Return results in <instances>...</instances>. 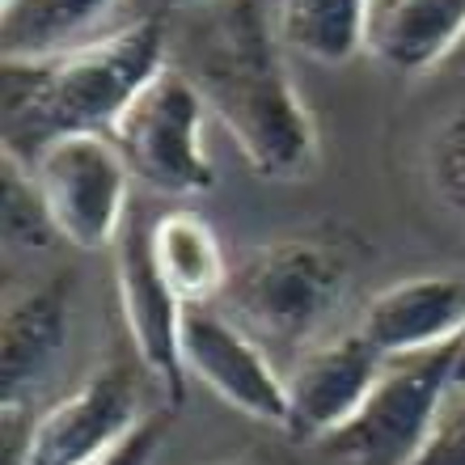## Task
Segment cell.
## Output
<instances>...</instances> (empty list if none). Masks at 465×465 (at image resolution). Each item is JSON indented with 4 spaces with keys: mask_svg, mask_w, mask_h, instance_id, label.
Instances as JSON below:
<instances>
[{
    "mask_svg": "<svg viewBox=\"0 0 465 465\" xmlns=\"http://www.w3.org/2000/svg\"><path fill=\"white\" fill-rule=\"evenodd\" d=\"M119 5L123 0H0L5 60H38L89 43Z\"/></svg>",
    "mask_w": 465,
    "mask_h": 465,
    "instance_id": "cell-15",
    "label": "cell"
},
{
    "mask_svg": "<svg viewBox=\"0 0 465 465\" xmlns=\"http://www.w3.org/2000/svg\"><path fill=\"white\" fill-rule=\"evenodd\" d=\"M347 296V262L318 237H280L258 245L229 275L224 305L258 343L305 347L339 313Z\"/></svg>",
    "mask_w": 465,
    "mask_h": 465,
    "instance_id": "cell-3",
    "label": "cell"
},
{
    "mask_svg": "<svg viewBox=\"0 0 465 465\" xmlns=\"http://www.w3.org/2000/svg\"><path fill=\"white\" fill-rule=\"evenodd\" d=\"M453 347L390 360L364 411L322 444L347 465H411L440 428L453 393Z\"/></svg>",
    "mask_w": 465,
    "mask_h": 465,
    "instance_id": "cell-5",
    "label": "cell"
},
{
    "mask_svg": "<svg viewBox=\"0 0 465 465\" xmlns=\"http://www.w3.org/2000/svg\"><path fill=\"white\" fill-rule=\"evenodd\" d=\"M355 331L385 360L453 347L465 334V275H415L368 301Z\"/></svg>",
    "mask_w": 465,
    "mask_h": 465,
    "instance_id": "cell-11",
    "label": "cell"
},
{
    "mask_svg": "<svg viewBox=\"0 0 465 465\" xmlns=\"http://www.w3.org/2000/svg\"><path fill=\"white\" fill-rule=\"evenodd\" d=\"M165 428H170V415H144V423H140L111 457H102L98 465H153Z\"/></svg>",
    "mask_w": 465,
    "mask_h": 465,
    "instance_id": "cell-20",
    "label": "cell"
},
{
    "mask_svg": "<svg viewBox=\"0 0 465 465\" xmlns=\"http://www.w3.org/2000/svg\"><path fill=\"white\" fill-rule=\"evenodd\" d=\"M22 165L35 178L60 242L106 250L123 237L132 170L111 135H60Z\"/></svg>",
    "mask_w": 465,
    "mask_h": 465,
    "instance_id": "cell-6",
    "label": "cell"
},
{
    "mask_svg": "<svg viewBox=\"0 0 465 465\" xmlns=\"http://www.w3.org/2000/svg\"><path fill=\"white\" fill-rule=\"evenodd\" d=\"M114 280H119V305L123 318H127V331H132L135 351H140V364L161 385L170 411H178L186 398V381H191L183 364L186 305L157 271L148 232L135 229V224H127L123 237L114 242Z\"/></svg>",
    "mask_w": 465,
    "mask_h": 465,
    "instance_id": "cell-9",
    "label": "cell"
},
{
    "mask_svg": "<svg viewBox=\"0 0 465 465\" xmlns=\"http://www.w3.org/2000/svg\"><path fill=\"white\" fill-rule=\"evenodd\" d=\"M191 81L254 173L283 183L313 170L318 127L292 85L262 0H221Z\"/></svg>",
    "mask_w": 465,
    "mask_h": 465,
    "instance_id": "cell-1",
    "label": "cell"
},
{
    "mask_svg": "<svg viewBox=\"0 0 465 465\" xmlns=\"http://www.w3.org/2000/svg\"><path fill=\"white\" fill-rule=\"evenodd\" d=\"M216 465H262V461H250V457H237V461H216Z\"/></svg>",
    "mask_w": 465,
    "mask_h": 465,
    "instance_id": "cell-22",
    "label": "cell"
},
{
    "mask_svg": "<svg viewBox=\"0 0 465 465\" xmlns=\"http://www.w3.org/2000/svg\"><path fill=\"white\" fill-rule=\"evenodd\" d=\"M431 183L444 195V203L465 212V111L444 123L431 144Z\"/></svg>",
    "mask_w": 465,
    "mask_h": 465,
    "instance_id": "cell-18",
    "label": "cell"
},
{
    "mask_svg": "<svg viewBox=\"0 0 465 465\" xmlns=\"http://www.w3.org/2000/svg\"><path fill=\"white\" fill-rule=\"evenodd\" d=\"M411 465H465V406H449L423 453Z\"/></svg>",
    "mask_w": 465,
    "mask_h": 465,
    "instance_id": "cell-19",
    "label": "cell"
},
{
    "mask_svg": "<svg viewBox=\"0 0 465 465\" xmlns=\"http://www.w3.org/2000/svg\"><path fill=\"white\" fill-rule=\"evenodd\" d=\"M461 51H465V47H461Z\"/></svg>",
    "mask_w": 465,
    "mask_h": 465,
    "instance_id": "cell-24",
    "label": "cell"
},
{
    "mask_svg": "<svg viewBox=\"0 0 465 465\" xmlns=\"http://www.w3.org/2000/svg\"><path fill=\"white\" fill-rule=\"evenodd\" d=\"M5 242L13 250H47L51 242H60L30 170L9 153H5Z\"/></svg>",
    "mask_w": 465,
    "mask_h": 465,
    "instance_id": "cell-17",
    "label": "cell"
},
{
    "mask_svg": "<svg viewBox=\"0 0 465 465\" xmlns=\"http://www.w3.org/2000/svg\"><path fill=\"white\" fill-rule=\"evenodd\" d=\"M68 280L38 283L22 292L5 309V331H0V385H5V415H17L25 393L47 377L55 355L68 339Z\"/></svg>",
    "mask_w": 465,
    "mask_h": 465,
    "instance_id": "cell-13",
    "label": "cell"
},
{
    "mask_svg": "<svg viewBox=\"0 0 465 465\" xmlns=\"http://www.w3.org/2000/svg\"><path fill=\"white\" fill-rule=\"evenodd\" d=\"M385 364L390 360L360 331L309 347L288 372V428L283 431L292 440L326 444L364 411Z\"/></svg>",
    "mask_w": 465,
    "mask_h": 465,
    "instance_id": "cell-10",
    "label": "cell"
},
{
    "mask_svg": "<svg viewBox=\"0 0 465 465\" xmlns=\"http://www.w3.org/2000/svg\"><path fill=\"white\" fill-rule=\"evenodd\" d=\"M165 68V30L140 17L38 60H5V153L30 161L60 135H111Z\"/></svg>",
    "mask_w": 465,
    "mask_h": 465,
    "instance_id": "cell-2",
    "label": "cell"
},
{
    "mask_svg": "<svg viewBox=\"0 0 465 465\" xmlns=\"http://www.w3.org/2000/svg\"><path fill=\"white\" fill-rule=\"evenodd\" d=\"M203 119H208V102L191 73L165 64L111 127V140L127 161L132 178L148 183L153 191L203 195L216 186Z\"/></svg>",
    "mask_w": 465,
    "mask_h": 465,
    "instance_id": "cell-4",
    "label": "cell"
},
{
    "mask_svg": "<svg viewBox=\"0 0 465 465\" xmlns=\"http://www.w3.org/2000/svg\"><path fill=\"white\" fill-rule=\"evenodd\" d=\"M157 271L165 275L183 305H216L229 288V262L208 221L195 212H170L148 229Z\"/></svg>",
    "mask_w": 465,
    "mask_h": 465,
    "instance_id": "cell-14",
    "label": "cell"
},
{
    "mask_svg": "<svg viewBox=\"0 0 465 465\" xmlns=\"http://www.w3.org/2000/svg\"><path fill=\"white\" fill-rule=\"evenodd\" d=\"M368 0H275V30L283 47L318 64H347L364 51Z\"/></svg>",
    "mask_w": 465,
    "mask_h": 465,
    "instance_id": "cell-16",
    "label": "cell"
},
{
    "mask_svg": "<svg viewBox=\"0 0 465 465\" xmlns=\"http://www.w3.org/2000/svg\"><path fill=\"white\" fill-rule=\"evenodd\" d=\"M140 415V393L127 364L98 368L94 377L47 406L25 431V440L13 449L17 465H98L111 457L135 428Z\"/></svg>",
    "mask_w": 465,
    "mask_h": 465,
    "instance_id": "cell-7",
    "label": "cell"
},
{
    "mask_svg": "<svg viewBox=\"0 0 465 465\" xmlns=\"http://www.w3.org/2000/svg\"><path fill=\"white\" fill-rule=\"evenodd\" d=\"M186 377L203 381L242 415L288 428V377L271 364L267 347L216 305H186L183 313Z\"/></svg>",
    "mask_w": 465,
    "mask_h": 465,
    "instance_id": "cell-8",
    "label": "cell"
},
{
    "mask_svg": "<svg viewBox=\"0 0 465 465\" xmlns=\"http://www.w3.org/2000/svg\"><path fill=\"white\" fill-rule=\"evenodd\" d=\"M453 393L465 398V334L457 339V355H453Z\"/></svg>",
    "mask_w": 465,
    "mask_h": 465,
    "instance_id": "cell-21",
    "label": "cell"
},
{
    "mask_svg": "<svg viewBox=\"0 0 465 465\" xmlns=\"http://www.w3.org/2000/svg\"><path fill=\"white\" fill-rule=\"evenodd\" d=\"M461 47L465 0H368L364 51L390 73H431Z\"/></svg>",
    "mask_w": 465,
    "mask_h": 465,
    "instance_id": "cell-12",
    "label": "cell"
},
{
    "mask_svg": "<svg viewBox=\"0 0 465 465\" xmlns=\"http://www.w3.org/2000/svg\"><path fill=\"white\" fill-rule=\"evenodd\" d=\"M212 5H221V0H212Z\"/></svg>",
    "mask_w": 465,
    "mask_h": 465,
    "instance_id": "cell-23",
    "label": "cell"
}]
</instances>
